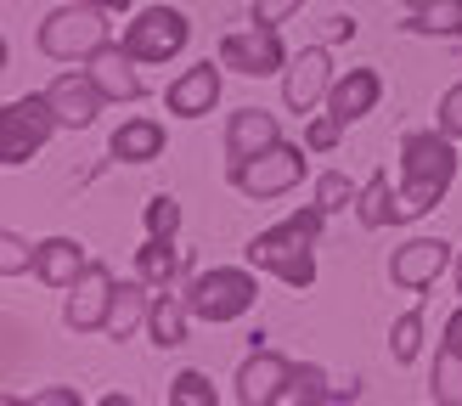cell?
<instances>
[{"instance_id":"cell-19","label":"cell","mask_w":462,"mask_h":406,"mask_svg":"<svg viewBox=\"0 0 462 406\" xmlns=\"http://www.w3.org/2000/svg\"><path fill=\"white\" fill-rule=\"evenodd\" d=\"M107 152L119 158V164H152V158H164V125L158 119H130L113 130Z\"/></svg>"},{"instance_id":"cell-10","label":"cell","mask_w":462,"mask_h":406,"mask_svg":"<svg viewBox=\"0 0 462 406\" xmlns=\"http://www.w3.org/2000/svg\"><path fill=\"white\" fill-rule=\"evenodd\" d=\"M451 265V243L446 237H411L389 254V282L406 288V293H423L440 282V271Z\"/></svg>"},{"instance_id":"cell-37","label":"cell","mask_w":462,"mask_h":406,"mask_svg":"<svg viewBox=\"0 0 462 406\" xmlns=\"http://www.w3.org/2000/svg\"><path fill=\"white\" fill-rule=\"evenodd\" d=\"M328 34L333 40H350L356 34V17H328Z\"/></svg>"},{"instance_id":"cell-2","label":"cell","mask_w":462,"mask_h":406,"mask_svg":"<svg viewBox=\"0 0 462 406\" xmlns=\"http://www.w3.org/2000/svg\"><path fill=\"white\" fill-rule=\"evenodd\" d=\"M321 220H328V209H321V203H310V209L288 215L282 226L260 232V237L243 248L248 265H260V271H271V277H282L288 288L305 293V288L316 282V237H321Z\"/></svg>"},{"instance_id":"cell-36","label":"cell","mask_w":462,"mask_h":406,"mask_svg":"<svg viewBox=\"0 0 462 406\" xmlns=\"http://www.w3.org/2000/svg\"><path fill=\"white\" fill-rule=\"evenodd\" d=\"M446 345H451V350H462V305L451 310V322H446Z\"/></svg>"},{"instance_id":"cell-38","label":"cell","mask_w":462,"mask_h":406,"mask_svg":"<svg viewBox=\"0 0 462 406\" xmlns=\"http://www.w3.org/2000/svg\"><path fill=\"white\" fill-rule=\"evenodd\" d=\"M90 6H102V12H125L130 0H90Z\"/></svg>"},{"instance_id":"cell-1","label":"cell","mask_w":462,"mask_h":406,"mask_svg":"<svg viewBox=\"0 0 462 406\" xmlns=\"http://www.w3.org/2000/svg\"><path fill=\"white\" fill-rule=\"evenodd\" d=\"M401 192H395V209H389V226H406L429 209H440V198L451 192V175H457V142L434 125V130H411L401 142Z\"/></svg>"},{"instance_id":"cell-16","label":"cell","mask_w":462,"mask_h":406,"mask_svg":"<svg viewBox=\"0 0 462 406\" xmlns=\"http://www.w3.org/2000/svg\"><path fill=\"white\" fill-rule=\"evenodd\" d=\"M288 373H293V361L271 355V350L248 355V361H243V373H237V401H243V406H276V395H282Z\"/></svg>"},{"instance_id":"cell-9","label":"cell","mask_w":462,"mask_h":406,"mask_svg":"<svg viewBox=\"0 0 462 406\" xmlns=\"http://www.w3.org/2000/svg\"><path fill=\"white\" fill-rule=\"evenodd\" d=\"M220 62L231 68V74H243V79H265V74H282L288 68V45H282L276 29L254 23V29L220 40Z\"/></svg>"},{"instance_id":"cell-27","label":"cell","mask_w":462,"mask_h":406,"mask_svg":"<svg viewBox=\"0 0 462 406\" xmlns=\"http://www.w3.org/2000/svg\"><path fill=\"white\" fill-rule=\"evenodd\" d=\"M170 401H175V406H215V401H220V390L209 383V373L187 367V373H175V383H170Z\"/></svg>"},{"instance_id":"cell-5","label":"cell","mask_w":462,"mask_h":406,"mask_svg":"<svg viewBox=\"0 0 462 406\" xmlns=\"http://www.w3.org/2000/svg\"><path fill=\"white\" fill-rule=\"evenodd\" d=\"M102 45H107V12L90 6V0H68V6H57L40 23V51L57 57V62L97 57Z\"/></svg>"},{"instance_id":"cell-35","label":"cell","mask_w":462,"mask_h":406,"mask_svg":"<svg viewBox=\"0 0 462 406\" xmlns=\"http://www.w3.org/2000/svg\"><path fill=\"white\" fill-rule=\"evenodd\" d=\"M29 406H79V390H34Z\"/></svg>"},{"instance_id":"cell-25","label":"cell","mask_w":462,"mask_h":406,"mask_svg":"<svg viewBox=\"0 0 462 406\" xmlns=\"http://www.w3.org/2000/svg\"><path fill=\"white\" fill-rule=\"evenodd\" d=\"M406 34H462V0H429L406 17Z\"/></svg>"},{"instance_id":"cell-40","label":"cell","mask_w":462,"mask_h":406,"mask_svg":"<svg viewBox=\"0 0 462 406\" xmlns=\"http://www.w3.org/2000/svg\"><path fill=\"white\" fill-rule=\"evenodd\" d=\"M457 293H462V260H457Z\"/></svg>"},{"instance_id":"cell-31","label":"cell","mask_w":462,"mask_h":406,"mask_svg":"<svg viewBox=\"0 0 462 406\" xmlns=\"http://www.w3.org/2000/svg\"><path fill=\"white\" fill-rule=\"evenodd\" d=\"M23 271H34V248L17 232H0V277H23Z\"/></svg>"},{"instance_id":"cell-12","label":"cell","mask_w":462,"mask_h":406,"mask_svg":"<svg viewBox=\"0 0 462 406\" xmlns=\"http://www.w3.org/2000/svg\"><path fill=\"white\" fill-rule=\"evenodd\" d=\"M220 68L226 62H198V68H187V74L164 90V107L175 113V119H203V113L220 102Z\"/></svg>"},{"instance_id":"cell-26","label":"cell","mask_w":462,"mask_h":406,"mask_svg":"<svg viewBox=\"0 0 462 406\" xmlns=\"http://www.w3.org/2000/svg\"><path fill=\"white\" fill-rule=\"evenodd\" d=\"M429 395L440 406H462V350L440 345V355H434V378H429Z\"/></svg>"},{"instance_id":"cell-23","label":"cell","mask_w":462,"mask_h":406,"mask_svg":"<svg viewBox=\"0 0 462 406\" xmlns=\"http://www.w3.org/2000/svg\"><path fill=\"white\" fill-rule=\"evenodd\" d=\"M389 209H395V192H389V170H373V180H366L361 198H356V220L366 226V232H378V226H389Z\"/></svg>"},{"instance_id":"cell-21","label":"cell","mask_w":462,"mask_h":406,"mask_svg":"<svg viewBox=\"0 0 462 406\" xmlns=\"http://www.w3.org/2000/svg\"><path fill=\"white\" fill-rule=\"evenodd\" d=\"M187 300H175L170 288H158V300H152V310H147V333H152V345L158 350H180L187 345Z\"/></svg>"},{"instance_id":"cell-6","label":"cell","mask_w":462,"mask_h":406,"mask_svg":"<svg viewBox=\"0 0 462 406\" xmlns=\"http://www.w3.org/2000/svg\"><path fill=\"white\" fill-rule=\"evenodd\" d=\"M57 130V107L51 97H17L0 113V164H29V158L51 142Z\"/></svg>"},{"instance_id":"cell-3","label":"cell","mask_w":462,"mask_h":406,"mask_svg":"<svg viewBox=\"0 0 462 406\" xmlns=\"http://www.w3.org/2000/svg\"><path fill=\"white\" fill-rule=\"evenodd\" d=\"M180 300H187V310L198 316V322L220 328V322H237V316L254 310L260 282H254V271H243V265H209V271H198V277L187 282Z\"/></svg>"},{"instance_id":"cell-17","label":"cell","mask_w":462,"mask_h":406,"mask_svg":"<svg viewBox=\"0 0 462 406\" xmlns=\"http://www.w3.org/2000/svg\"><path fill=\"white\" fill-rule=\"evenodd\" d=\"M276 142H282L276 113H265V107H237V113H231V125H226V158H231V164H237V158L265 152Z\"/></svg>"},{"instance_id":"cell-8","label":"cell","mask_w":462,"mask_h":406,"mask_svg":"<svg viewBox=\"0 0 462 406\" xmlns=\"http://www.w3.org/2000/svg\"><path fill=\"white\" fill-rule=\"evenodd\" d=\"M113 293H119L113 271L90 260L79 277H74V288H68V300H62V322L74 328V333H102L107 316H113Z\"/></svg>"},{"instance_id":"cell-15","label":"cell","mask_w":462,"mask_h":406,"mask_svg":"<svg viewBox=\"0 0 462 406\" xmlns=\"http://www.w3.org/2000/svg\"><path fill=\"white\" fill-rule=\"evenodd\" d=\"M378 97H383L378 68H350L344 79H333V90H328V113H333V119H344V125H356V119H366V113L378 107Z\"/></svg>"},{"instance_id":"cell-30","label":"cell","mask_w":462,"mask_h":406,"mask_svg":"<svg viewBox=\"0 0 462 406\" xmlns=\"http://www.w3.org/2000/svg\"><path fill=\"white\" fill-rule=\"evenodd\" d=\"M180 232V203L170 192L147 198V237H175Z\"/></svg>"},{"instance_id":"cell-24","label":"cell","mask_w":462,"mask_h":406,"mask_svg":"<svg viewBox=\"0 0 462 406\" xmlns=\"http://www.w3.org/2000/svg\"><path fill=\"white\" fill-rule=\"evenodd\" d=\"M147 310H152V305H147V282H142V277H135V282H119V293H113V316H107V333L125 338Z\"/></svg>"},{"instance_id":"cell-13","label":"cell","mask_w":462,"mask_h":406,"mask_svg":"<svg viewBox=\"0 0 462 406\" xmlns=\"http://www.w3.org/2000/svg\"><path fill=\"white\" fill-rule=\"evenodd\" d=\"M45 97H51L62 130H85V125L102 113V102H107V97H102V85L90 79V68H85V74H62L51 90H45Z\"/></svg>"},{"instance_id":"cell-11","label":"cell","mask_w":462,"mask_h":406,"mask_svg":"<svg viewBox=\"0 0 462 406\" xmlns=\"http://www.w3.org/2000/svg\"><path fill=\"white\" fill-rule=\"evenodd\" d=\"M333 90V62H328V45H305L288 68H282V102L293 113H310L321 97Z\"/></svg>"},{"instance_id":"cell-18","label":"cell","mask_w":462,"mask_h":406,"mask_svg":"<svg viewBox=\"0 0 462 406\" xmlns=\"http://www.w3.org/2000/svg\"><path fill=\"white\" fill-rule=\"evenodd\" d=\"M85 265H90L85 260V243H74V237H45V243H34V277L45 288H74V277H79Z\"/></svg>"},{"instance_id":"cell-7","label":"cell","mask_w":462,"mask_h":406,"mask_svg":"<svg viewBox=\"0 0 462 406\" xmlns=\"http://www.w3.org/2000/svg\"><path fill=\"white\" fill-rule=\"evenodd\" d=\"M187 40H192V23L180 6H147L142 17H130V29H125V51L135 62H170L187 51Z\"/></svg>"},{"instance_id":"cell-32","label":"cell","mask_w":462,"mask_h":406,"mask_svg":"<svg viewBox=\"0 0 462 406\" xmlns=\"http://www.w3.org/2000/svg\"><path fill=\"white\" fill-rule=\"evenodd\" d=\"M338 130H344V119L321 113V119H310V125H305V147H310V152H333V147H338Z\"/></svg>"},{"instance_id":"cell-39","label":"cell","mask_w":462,"mask_h":406,"mask_svg":"<svg viewBox=\"0 0 462 406\" xmlns=\"http://www.w3.org/2000/svg\"><path fill=\"white\" fill-rule=\"evenodd\" d=\"M401 6H406V12H423V6H429V0H401Z\"/></svg>"},{"instance_id":"cell-4","label":"cell","mask_w":462,"mask_h":406,"mask_svg":"<svg viewBox=\"0 0 462 406\" xmlns=\"http://www.w3.org/2000/svg\"><path fill=\"white\" fill-rule=\"evenodd\" d=\"M226 175H231V187L248 192V198H282V192H293L299 180L310 175V147L276 142V147L254 152V158H237Z\"/></svg>"},{"instance_id":"cell-34","label":"cell","mask_w":462,"mask_h":406,"mask_svg":"<svg viewBox=\"0 0 462 406\" xmlns=\"http://www.w3.org/2000/svg\"><path fill=\"white\" fill-rule=\"evenodd\" d=\"M305 0H254V23H265V29H276V23H288Z\"/></svg>"},{"instance_id":"cell-28","label":"cell","mask_w":462,"mask_h":406,"mask_svg":"<svg viewBox=\"0 0 462 406\" xmlns=\"http://www.w3.org/2000/svg\"><path fill=\"white\" fill-rule=\"evenodd\" d=\"M418 350H423V310H406L401 322L389 328V355L406 367V361H418Z\"/></svg>"},{"instance_id":"cell-29","label":"cell","mask_w":462,"mask_h":406,"mask_svg":"<svg viewBox=\"0 0 462 406\" xmlns=\"http://www.w3.org/2000/svg\"><path fill=\"white\" fill-rule=\"evenodd\" d=\"M356 198H361V187H356L350 175H338V170H328V175H316V203H321V209H328V215H338V209H350Z\"/></svg>"},{"instance_id":"cell-33","label":"cell","mask_w":462,"mask_h":406,"mask_svg":"<svg viewBox=\"0 0 462 406\" xmlns=\"http://www.w3.org/2000/svg\"><path fill=\"white\" fill-rule=\"evenodd\" d=\"M434 125H440L451 142H462V85H451L440 97V113H434Z\"/></svg>"},{"instance_id":"cell-20","label":"cell","mask_w":462,"mask_h":406,"mask_svg":"<svg viewBox=\"0 0 462 406\" xmlns=\"http://www.w3.org/2000/svg\"><path fill=\"white\" fill-rule=\"evenodd\" d=\"M180 271H187V254L175 248V237H147L142 248H135V277H142L147 288H175Z\"/></svg>"},{"instance_id":"cell-22","label":"cell","mask_w":462,"mask_h":406,"mask_svg":"<svg viewBox=\"0 0 462 406\" xmlns=\"http://www.w3.org/2000/svg\"><path fill=\"white\" fill-rule=\"evenodd\" d=\"M321 401H333V390H328V373L321 367H293L288 373V383H282V395H276V406H321Z\"/></svg>"},{"instance_id":"cell-14","label":"cell","mask_w":462,"mask_h":406,"mask_svg":"<svg viewBox=\"0 0 462 406\" xmlns=\"http://www.w3.org/2000/svg\"><path fill=\"white\" fill-rule=\"evenodd\" d=\"M90 79L102 85L107 102H142L147 97L142 74H135V57L125 51V45H102V51L90 57Z\"/></svg>"}]
</instances>
